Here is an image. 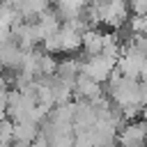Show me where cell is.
Masks as SVG:
<instances>
[{
	"instance_id": "1",
	"label": "cell",
	"mask_w": 147,
	"mask_h": 147,
	"mask_svg": "<svg viewBox=\"0 0 147 147\" xmlns=\"http://www.w3.org/2000/svg\"><path fill=\"white\" fill-rule=\"evenodd\" d=\"M140 90H142V80L138 78H129L122 74H113L108 80V96L115 106L126 108V106H142L140 99Z\"/></svg>"
},
{
	"instance_id": "2",
	"label": "cell",
	"mask_w": 147,
	"mask_h": 147,
	"mask_svg": "<svg viewBox=\"0 0 147 147\" xmlns=\"http://www.w3.org/2000/svg\"><path fill=\"white\" fill-rule=\"evenodd\" d=\"M115 69H117V57H110L106 53L85 55V60H83V74L99 83H108L110 76L115 74Z\"/></svg>"
},
{
	"instance_id": "5",
	"label": "cell",
	"mask_w": 147,
	"mask_h": 147,
	"mask_svg": "<svg viewBox=\"0 0 147 147\" xmlns=\"http://www.w3.org/2000/svg\"><path fill=\"white\" fill-rule=\"evenodd\" d=\"M83 51H85V55L103 53V32H99L94 28H87L83 32Z\"/></svg>"
},
{
	"instance_id": "6",
	"label": "cell",
	"mask_w": 147,
	"mask_h": 147,
	"mask_svg": "<svg viewBox=\"0 0 147 147\" xmlns=\"http://www.w3.org/2000/svg\"><path fill=\"white\" fill-rule=\"evenodd\" d=\"M39 133H41V131H39V124H37V122H28V119H25V122H16V124H14V140H21V142L32 145Z\"/></svg>"
},
{
	"instance_id": "3",
	"label": "cell",
	"mask_w": 147,
	"mask_h": 147,
	"mask_svg": "<svg viewBox=\"0 0 147 147\" xmlns=\"http://www.w3.org/2000/svg\"><path fill=\"white\" fill-rule=\"evenodd\" d=\"M25 48L14 39V34L9 39H2L0 41V64L5 71H18L23 67V60H25Z\"/></svg>"
},
{
	"instance_id": "4",
	"label": "cell",
	"mask_w": 147,
	"mask_h": 147,
	"mask_svg": "<svg viewBox=\"0 0 147 147\" xmlns=\"http://www.w3.org/2000/svg\"><path fill=\"white\" fill-rule=\"evenodd\" d=\"M74 94H76L78 99H83V101H96L99 96H103L101 83L94 80V78H90V76H85V74L78 76V80H76V85H74Z\"/></svg>"
}]
</instances>
